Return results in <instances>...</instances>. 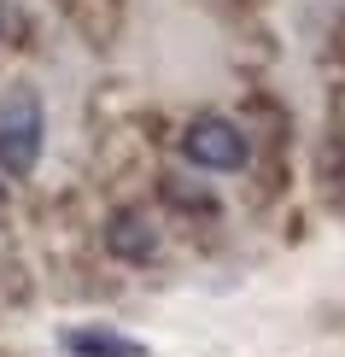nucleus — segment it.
Segmentation results:
<instances>
[{"label": "nucleus", "mask_w": 345, "mask_h": 357, "mask_svg": "<svg viewBox=\"0 0 345 357\" xmlns=\"http://www.w3.org/2000/svg\"><path fill=\"white\" fill-rule=\"evenodd\" d=\"M41 141H47V112L29 82L0 88V176H29L41 165Z\"/></svg>", "instance_id": "nucleus-1"}, {"label": "nucleus", "mask_w": 345, "mask_h": 357, "mask_svg": "<svg viewBox=\"0 0 345 357\" xmlns=\"http://www.w3.org/2000/svg\"><path fill=\"white\" fill-rule=\"evenodd\" d=\"M182 158L199 165V170H240L252 158V141L240 135V123L205 112V117H193V123L182 129Z\"/></svg>", "instance_id": "nucleus-2"}, {"label": "nucleus", "mask_w": 345, "mask_h": 357, "mask_svg": "<svg viewBox=\"0 0 345 357\" xmlns=\"http://www.w3.org/2000/svg\"><path fill=\"white\" fill-rule=\"evenodd\" d=\"M106 252L123 264H146L158 252V229L146 222V211H135V205H123V211H112L106 222Z\"/></svg>", "instance_id": "nucleus-3"}, {"label": "nucleus", "mask_w": 345, "mask_h": 357, "mask_svg": "<svg viewBox=\"0 0 345 357\" xmlns=\"http://www.w3.org/2000/svg\"><path fill=\"white\" fill-rule=\"evenodd\" d=\"M59 346H65L70 357H153L146 340H135L123 328H65Z\"/></svg>", "instance_id": "nucleus-4"}, {"label": "nucleus", "mask_w": 345, "mask_h": 357, "mask_svg": "<svg viewBox=\"0 0 345 357\" xmlns=\"http://www.w3.org/2000/svg\"><path fill=\"white\" fill-rule=\"evenodd\" d=\"M0 29H6V0H0Z\"/></svg>", "instance_id": "nucleus-5"}]
</instances>
